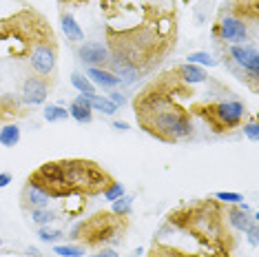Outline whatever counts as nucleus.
I'll return each mask as SVG.
<instances>
[{
    "label": "nucleus",
    "instance_id": "nucleus-1",
    "mask_svg": "<svg viewBox=\"0 0 259 257\" xmlns=\"http://www.w3.org/2000/svg\"><path fill=\"white\" fill-rule=\"evenodd\" d=\"M144 20L128 29L107 25L109 71L117 75L120 87H133L175 49L178 16L173 9L144 5Z\"/></svg>",
    "mask_w": 259,
    "mask_h": 257
},
{
    "label": "nucleus",
    "instance_id": "nucleus-2",
    "mask_svg": "<svg viewBox=\"0 0 259 257\" xmlns=\"http://www.w3.org/2000/svg\"><path fill=\"white\" fill-rule=\"evenodd\" d=\"M191 96V87L180 82L173 71L160 75L133 100V111L142 131L160 142H182L193 136V115L180 104V98Z\"/></svg>",
    "mask_w": 259,
    "mask_h": 257
},
{
    "label": "nucleus",
    "instance_id": "nucleus-3",
    "mask_svg": "<svg viewBox=\"0 0 259 257\" xmlns=\"http://www.w3.org/2000/svg\"><path fill=\"white\" fill-rule=\"evenodd\" d=\"M128 229V218H117L111 211H100L89 220H82L71 229V237L75 244L84 248H104L117 246L124 239Z\"/></svg>",
    "mask_w": 259,
    "mask_h": 257
},
{
    "label": "nucleus",
    "instance_id": "nucleus-4",
    "mask_svg": "<svg viewBox=\"0 0 259 257\" xmlns=\"http://www.w3.org/2000/svg\"><path fill=\"white\" fill-rule=\"evenodd\" d=\"M60 164H62V171H64V178H67V186L71 191V195H82V197L102 195V191L113 180L93 160L73 157V160H60Z\"/></svg>",
    "mask_w": 259,
    "mask_h": 257
},
{
    "label": "nucleus",
    "instance_id": "nucleus-5",
    "mask_svg": "<svg viewBox=\"0 0 259 257\" xmlns=\"http://www.w3.org/2000/svg\"><path fill=\"white\" fill-rule=\"evenodd\" d=\"M191 113H197L206 124L213 128L215 133H226L244 124L246 115V104L239 100H220V102H202L188 109Z\"/></svg>",
    "mask_w": 259,
    "mask_h": 257
},
{
    "label": "nucleus",
    "instance_id": "nucleus-6",
    "mask_svg": "<svg viewBox=\"0 0 259 257\" xmlns=\"http://www.w3.org/2000/svg\"><path fill=\"white\" fill-rule=\"evenodd\" d=\"M29 60H31V69L40 78L49 80V75H54L58 64V40L51 25H47L36 36L31 49H29Z\"/></svg>",
    "mask_w": 259,
    "mask_h": 257
},
{
    "label": "nucleus",
    "instance_id": "nucleus-7",
    "mask_svg": "<svg viewBox=\"0 0 259 257\" xmlns=\"http://www.w3.org/2000/svg\"><path fill=\"white\" fill-rule=\"evenodd\" d=\"M226 58L239 69L241 82H246L252 91H257V80H259V51H257V47L250 45V42L231 45L228 47Z\"/></svg>",
    "mask_w": 259,
    "mask_h": 257
},
{
    "label": "nucleus",
    "instance_id": "nucleus-8",
    "mask_svg": "<svg viewBox=\"0 0 259 257\" xmlns=\"http://www.w3.org/2000/svg\"><path fill=\"white\" fill-rule=\"evenodd\" d=\"M29 178H31L36 184L42 186V189L49 193L51 200H64V197L71 195V191H69V186H67V178H64L60 160L40 164L36 171L29 175Z\"/></svg>",
    "mask_w": 259,
    "mask_h": 257
},
{
    "label": "nucleus",
    "instance_id": "nucleus-9",
    "mask_svg": "<svg viewBox=\"0 0 259 257\" xmlns=\"http://www.w3.org/2000/svg\"><path fill=\"white\" fill-rule=\"evenodd\" d=\"M213 38L222 40L226 45H244L250 38V25L222 7L220 16H217V22L213 27Z\"/></svg>",
    "mask_w": 259,
    "mask_h": 257
},
{
    "label": "nucleus",
    "instance_id": "nucleus-10",
    "mask_svg": "<svg viewBox=\"0 0 259 257\" xmlns=\"http://www.w3.org/2000/svg\"><path fill=\"white\" fill-rule=\"evenodd\" d=\"M49 96V80L40 78V75H29L22 82V91H20V100L27 107H38V104L47 102Z\"/></svg>",
    "mask_w": 259,
    "mask_h": 257
},
{
    "label": "nucleus",
    "instance_id": "nucleus-11",
    "mask_svg": "<svg viewBox=\"0 0 259 257\" xmlns=\"http://www.w3.org/2000/svg\"><path fill=\"white\" fill-rule=\"evenodd\" d=\"M78 58L87 67H104L109 62V49L104 42L91 40V42H80L78 47Z\"/></svg>",
    "mask_w": 259,
    "mask_h": 257
},
{
    "label": "nucleus",
    "instance_id": "nucleus-12",
    "mask_svg": "<svg viewBox=\"0 0 259 257\" xmlns=\"http://www.w3.org/2000/svg\"><path fill=\"white\" fill-rule=\"evenodd\" d=\"M51 197L42 186L36 184L31 178H27L25 186H22V193H20V204L25 211H31V208H45L49 206Z\"/></svg>",
    "mask_w": 259,
    "mask_h": 257
},
{
    "label": "nucleus",
    "instance_id": "nucleus-13",
    "mask_svg": "<svg viewBox=\"0 0 259 257\" xmlns=\"http://www.w3.org/2000/svg\"><path fill=\"white\" fill-rule=\"evenodd\" d=\"M224 9H228L233 16L246 20L250 27H255L259 20V0H228Z\"/></svg>",
    "mask_w": 259,
    "mask_h": 257
},
{
    "label": "nucleus",
    "instance_id": "nucleus-14",
    "mask_svg": "<svg viewBox=\"0 0 259 257\" xmlns=\"http://www.w3.org/2000/svg\"><path fill=\"white\" fill-rule=\"evenodd\" d=\"M87 78H89L91 82L96 84V89H109V91H113V89L120 87V80H117V75H113L109 69H104V67H87Z\"/></svg>",
    "mask_w": 259,
    "mask_h": 257
},
{
    "label": "nucleus",
    "instance_id": "nucleus-15",
    "mask_svg": "<svg viewBox=\"0 0 259 257\" xmlns=\"http://www.w3.org/2000/svg\"><path fill=\"white\" fill-rule=\"evenodd\" d=\"M175 75H178V80L180 82H184L188 87H193V84H202L206 82V71H204V67H197V64H191V62H184V64H178L175 67Z\"/></svg>",
    "mask_w": 259,
    "mask_h": 257
},
{
    "label": "nucleus",
    "instance_id": "nucleus-16",
    "mask_svg": "<svg viewBox=\"0 0 259 257\" xmlns=\"http://www.w3.org/2000/svg\"><path fill=\"white\" fill-rule=\"evenodd\" d=\"M224 218H226L228 224H231L235 231H239V233H246L252 226V222H255L250 213L241 211V208H237L235 204H228L226 211H224Z\"/></svg>",
    "mask_w": 259,
    "mask_h": 257
},
{
    "label": "nucleus",
    "instance_id": "nucleus-17",
    "mask_svg": "<svg viewBox=\"0 0 259 257\" xmlns=\"http://www.w3.org/2000/svg\"><path fill=\"white\" fill-rule=\"evenodd\" d=\"M67 111H69V118H73L78 124H89L93 120V109L89 107V102H87V96H82V93L69 104Z\"/></svg>",
    "mask_w": 259,
    "mask_h": 257
},
{
    "label": "nucleus",
    "instance_id": "nucleus-18",
    "mask_svg": "<svg viewBox=\"0 0 259 257\" xmlns=\"http://www.w3.org/2000/svg\"><path fill=\"white\" fill-rule=\"evenodd\" d=\"M60 25H62V31L67 40H71V42H84V31H82V27L75 22L73 14H69V11H60Z\"/></svg>",
    "mask_w": 259,
    "mask_h": 257
},
{
    "label": "nucleus",
    "instance_id": "nucleus-19",
    "mask_svg": "<svg viewBox=\"0 0 259 257\" xmlns=\"http://www.w3.org/2000/svg\"><path fill=\"white\" fill-rule=\"evenodd\" d=\"M146 257H202V255L184 253V250L166 246V244H162V242H153V246H151V250H149V255Z\"/></svg>",
    "mask_w": 259,
    "mask_h": 257
},
{
    "label": "nucleus",
    "instance_id": "nucleus-20",
    "mask_svg": "<svg viewBox=\"0 0 259 257\" xmlns=\"http://www.w3.org/2000/svg\"><path fill=\"white\" fill-rule=\"evenodd\" d=\"M87 102H89V107L93 111H100V113H104V115H115L117 113L115 104L111 102L109 98L100 96V93H91V96H87Z\"/></svg>",
    "mask_w": 259,
    "mask_h": 257
},
{
    "label": "nucleus",
    "instance_id": "nucleus-21",
    "mask_svg": "<svg viewBox=\"0 0 259 257\" xmlns=\"http://www.w3.org/2000/svg\"><path fill=\"white\" fill-rule=\"evenodd\" d=\"M20 126L18 124H5L0 128V144L7 149H14L20 144Z\"/></svg>",
    "mask_w": 259,
    "mask_h": 257
},
{
    "label": "nucleus",
    "instance_id": "nucleus-22",
    "mask_svg": "<svg viewBox=\"0 0 259 257\" xmlns=\"http://www.w3.org/2000/svg\"><path fill=\"white\" fill-rule=\"evenodd\" d=\"M29 220H31L33 224H38V226H49V224H54V222L58 220V215H56V211H51L49 206L31 208V211H29Z\"/></svg>",
    "mask_w": 259,
    "mask_h": 257
},
{
    "label": "nucleus",
    "instance_id": "nucleus-23",
    "mask_svg": "<svg viewBox=\"0 0 259 257\" xmlns=\"http://www.w3.org/2000/svg\"><path fill=\"white\" fill-rule=\"evenodd\" d=\"M111 213L117 218H128L133 213V195H122L115 202H111Z\"/></svg>",
    "mask_w": 259,
    "mask_h": 257
},
{
    "label": "nucleus",
    "instance_id": "nucleus-24",
    "mask_svg": "<svg viewBox=\"0 0 259 257\" xmlns=\"http://www.w3.org/2000/svg\"><path fill=\"white\" fill-rule=\"evenodd\" d=\"M186 62L197 64V67H217L220 64V60L213 54H208V51H191L186 56Z\"/></svg>",
    "mask_w": 259,
    "mask_h": 257
},
{
    "label": "nucleus",
    "instance_id": "nucleus-25",
    "mask_svg": "<svg viewBox=\"0 0 259 257\" xmlns=\"http://www.w3.org/2000/svg\"><path fill=\"white\" fill-rule=\"evenodd\" d=\"M54 253L58 255V257H84V253H87V248L82 246V244H54Z\"/></svg>",
    "mask_w": 259,
    "mask_h": 257
},
{
    "label": "nucleus",
    "instance_id": "nucleus-26",
    "mask_svg": "<svg viewBox=\"0 0 259 257\" xmlns=\"http://www.w3.org/2000/svg\"><path fill=\"white\" fill-rule=\"evenodd\" d=\"M42 118L47 122H64V120H69V111L62 104H47L42 109Z\"/></svg>",
    "mask_w": 259,
    "mask_h": 257
},
{
    "label": "nucleus",
    "instance_id": "nucleus-27",
    "mask_svg": "<svg viewBox=\"0 0 259 257\" xmlns=\"http://www.w3.org/2000/svg\"><path fill=\"white\" fill-rule=\"evenodd\" d=\"M71 84H73L75 91L82 93V96H91V93H98L96 84H93L91 80L87 78V75H82V73H78V71L71 73Z\"/></svg>",
    "mask_w": 259,
    "mask_h": 257
},
{
    "label": "nucleus",
    "instance_id": "nucleus-28",
    "mask_svg": "<svg viewBox=\"0 0 259 257\" xmlns=\"http://www.w3.org/2000/svg\"><path fill=\"white\" fill-rule=\"evenodd\" d=\"M122 195H126V186L122 182H117V180H111L109 186L102 191V197L107 202H115L117 197H122Z\"/></svg>",
    "mask_w": 259,
    "mask_h": 257
},
{
    "label": "nucleus",
    "instance_id": "nucleus-29",
    "mask_svg": "<svg viewBox=\"0 0 259 257\" xmlns=\"http://www.w3.org/2000/svg\"><path fill=\"white\" fill-rule=\"evenodd\" d=\"M38 237H40V242H45V244H56L64 237V233L58 229H49V226H38Z\"/></svg>",
    "mask_w": 259,
    "mask_h": 257
},
{
    "label": "nucleus",
    "instance_id": "nucleus-30",
    "mask_svg": "<svg viewBox=\"0 0 259 257\" xmlns=\"http://www.w3.org/2000/svg\"><path fill=\"white\" fill-rule=\"evenodd\" d=\"M215 200L220 202V204H237L244 200V195H239V193H233V191H217L215 193Z\"/></svg>",
    "mask_w": 259,
    "mask_h": 257
},
{
    "label": "nucleus",
    "instance_id": "nucleus-31",
    "mask_svg": "<svg viewBox=\"0 0 259 257\" xmlns=\"http://www.w3.org/2000/svg\"><path fill=\"white\" fill-rule=\"evenodd\" d=\"M244 136L248 138L250 142H257V140H259V124H257L255 118H250V120L244 124Z\"/></svg>",
    "mask_w": 259,
    "mask_h": 257
},
{
    "label": "nucleus",
    "instance_id": "nucleus-32",
    "mask_svg": "<svg viewBox=\"0 0 259 257\" xmlns=\"http://www.w3.org/2000/svg\"><path fill=\"white\" fill-rule=\"evenodd\" d=\"M244 235H246V239H248L250 246L257 248V244H259V226H257V222H252V226L244 233Z\"/></svg>",
    "mask_w": 259,
    "mask_h": 257
},
{
    "label": "nucleus",
    "instance_id": "nucleus-33",
    "mask_svg": "<svg viewBox=\"0 0 259 257\" xmlns=\"http://www.w3.org/2000/svg\"><path fill=\"white\" fill-rule=\"evenodd\" d=\"M109 100L113 102L117 109H120V107H124V104H126V96H124V93H120V91H115V89H113V91L109 93Z\"/></svg>",
    "mask_w": 259,
    "mask_h": 257
},
{
    "label": "nucleus",
    "instance_id": "nucleus-34",
    "mask_svg": "<svg viewBox=\"0 0 259 257\" xmlns=\"http://www.w3.org/2000/svg\"><path fill=\"white\" fill-rule=\"evenodd\" d=\"M89 257H120V255H117L113 248L104 246V248H98V253H93V255H89Z\"/></svg>",
    "mask_w": 259,
    "mask_h": 257
},
{
    "label": "nucleus",
    "instance_id": "nucleus-35",
    "mask_svg": "<svg viewBox=\"0 0 259 257\" xmlns=\"http://www.w3.org/2000/svg\"><path fill=\"white\" fill-rule=\"evenodd\" d=\"M89 0H58V5L64 9L67 5H71V7H82V5H87Z\"/></svg>",
    "mask_w": 259,
    "mask_h": 257
},
{
    "label": "nucleus",
    "instance_id": "nucleus-36",
    "mask_svg": "<svg viewBox=\"0 0 259 257\" xmlns=\"http://www.w3.org/2000/svg\"><path fill=\"white\" fill-rule=\"evenodd\" d=\"M11 182H14V175L7 173V171H5V173H0V189H5V186H9Z\"/></svg>",
    "mask_w": 259,
    "mask_h": 257
},
{
    "label": "nucleus",
    "instance_id": "nucleus-37",
    "mask_svg": "<svg viewBox=\"0 0 259 257\" xmlns=\"http://www.w3.org/2000/svg\"><path fill=\"white\" fill-rule=\"evenodd\" d=\"M113 128L120 133H126L131 126H128V122H124V120H113Z\"/></svg>",
    "mask_w": 259,
    "mask_h": 257
},
{
    "label": "nucleus",
    "instance_id": "nucleus-38",
    "mask_svg": "<svg viewBox=\"0 0 259 257\" xmlns=\"http://www.w3.org/2000/svg\"><path fill=\"white\" fill-rule=\"evenodd\" d=\"M27 253L31 255V257H42V253H40V250H38L36 246H29V248H27Z\"/></svg>",
    "mask_w": 259,
    "mask_h": 257
},
{
    "label": "nucleus",
    "instance_id": "nucleus-39",
    "mask_svg": "<svg viewBox=\"0 0 259 257\" xmlns=\"http://www.w3.org/2000/svg\"><path fill=\"white\" fill-rule=\"evenodd\" d=\"M0 246H3V239H0Z\"/></svg>",
    "mask_w": 259,
    "mask_h": 257
}]
</instances>
